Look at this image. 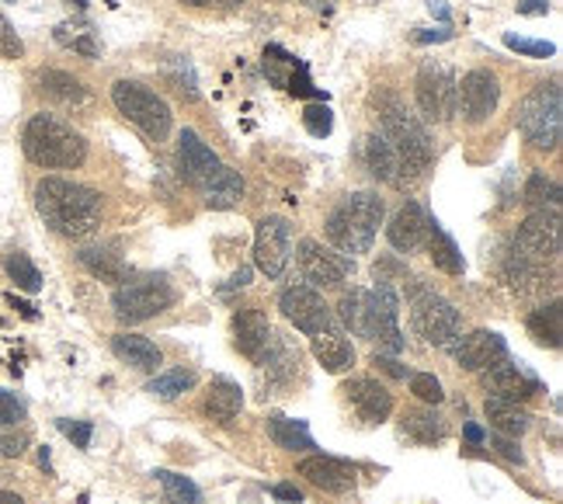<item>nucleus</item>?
I'll return each mask as SVG.
<instances>
[{
	"mask_svg": "<svg viewBox=\"0 0 563 504\" xmlns=\"http://www.w3.org/2000/svg\"><path fill=\"white\" fill-rule=\"evenodd\" d=\"M35 209L46 227L67 240H84L101 227V195L80 182L42 178L35 185Z\"/></svg>",
	"mask_w": 563,
	"mask_h": 504,
	"instance_id": "obj_1",
	"label": "nucleus"
},
{
	"mask_svg": "<svg viewBox=\"0 0 563 504\" xmlns=\"http://www.w3.org/2000/svg\"><path fill=\"white\" fill-rule=\"evenodd\" d=\"M21 150H25L32 164L46 171H74L88 161V140L70 122L49 112H38L29 119L25 133H21Z\"/></svg>",
	"mask_w": 563,
	"mask_h": 504,
	"instance_id": "obj_2",
	"label": "nucleus"
},
{
	"mask_svg": "<svg viewBox=\"0 0 563 504\" xmlns=\"http://www.w3.org/2000/svg\"><path fill=\"white\" fill-rule=\"evenodd\" d=\"M386 216V206L376 191H352L323 223V233H328L331 248L344 258L355 254H369L376 230Z\"/></svg>",
	"mask_w": 563,
	"mask_h": 504,
	"instance_id": "obj_3",
	"label": "nucleus"
},
{
	"mask_svg": "<svg viewBox=\"0 0 563 504\" xmlns=\"http://www.w3.org/2000/svg\"><path fill=\"white\" fill-rule=\"evenodd\" d=\"M383 136L397 153V188L415 185L431 164V136L421 119L400 101L383 105Z\"/></svg>",
	"mask_w": 563,
	"mask_h": 504,
	"instance_id": "obj_4",
	"label": "nucleus"
},
{
	"mask_svg": "<svg viewBox=\"0 0 563 504\" xmlns=\"http://www.w3.org/2000/svg\"><path fill=\"white\" fill-rule=\"evenodd\" d=\"M518 133L536 150H556L563 136V91L560 84H539L518 105Z\"/></svg>",
	"mask_w": 563,
	"mask_h": 504,
	"instance_id": "obj_5",
	"label": "nucleus"
},
{
	"mask_svg": "<svg viewBox=\"0 0 563 504\" xmlns=\"http://www.w3.org/2000/svg\"><path fill=\"white\" fill-rule=\"evenodd\" d=\"M410 327L418 331V338H424L428 344L449 348L463 335V317L445 296H439L435 289H418L410 296Z\"/></svg>",
	"mask_w": 563,
	"mask_h": 504,
	"instance_id": "obj_6",
	"label": "nucleus"
},
{
	"mask_svg": "<svg viewBox=\"0 0 563 504\" xmlns=\"http://www.w3.org/2000/svg\"><path fill=\"white\" fill-rule=\"evenodd\" d=\"M112 101L119 112L133 125H140L150 140H164L170 133V108L157 91H150V87L136 84V80H115Z\"/></svg>",
	"mask_w": 563,
	"mask_h": 504,
	"instance_id": "obj_7",
	"label": "nucleus"
},
{
	"mask_svg": "<svg viewBox=\"0 0 563 504\" xmlns=\"http://www.w3.org/2000/svg\"><path fill=\"white\" fill-rule=\"evenodd\" d=\"M170 303H175V289L164 278H133L115 289L112 310L122 324H143L170 310Z\"/></svg>",
	"mask_w": 563,
	"mask_h": 504,
	"instance_id": "obj_8",
	"label": "nucleus"
},
{
	"mask_svg": "<svg viewBox=\"0 0 563 504\" xmlns=\"http://www.w3.org/2000/svg\"><path fill=\"white\" fill-rule=\"evenodd\" d=\"M560 254V212L556 209H536L515 233L511 258L529 261L543 269L547 261H556Z\"/></svg>",
	"mask_w": 563,
	"mask_h": 504,
	"instance_id": "obj_9",
	"label": "nucleus"
},
{
	"mask_svg": "<svg viewBox=\"0 0 563 504\" xmlns=\"http://www.w3.org/2000/svg\"><path fill=\"white\" fill-rule=\"evenodd\" d=\"M365 338L379 344V352L397 355L404 352L400 335V299L386 278H379L369 289V320H365Z\"/></svg>",
	"mask_w": 563,
	"mask_h": 504,
	"instance_id": "obj_10",
	"label": "nucleus"
},
{
	"mask_svg": "<svg viewBox=\"0 0 563 504\" xmlns=\"http://www.w3.org/2000/svg\"><path fill=\"white\" fill-rule=\"evenodd\" d=\"M415 87L418 108L428 122H452V116H456V74L445 63H424Z\"/></svg>",
	"mask_w": 563,
	"mask_h": 504,
	"instance_id": "obj_11",
	"label": "nucleus"
},
{
	"mask_svg": "<svg viewBox=\"0 0 563 504\" xmlns=\"http://www.w3.org/2000/svg\"><path fill=\"white\" fill-rule=\"evenodd\" d=\"M296 261H299L302 278L310 282V289H334L352 275V261L349 258L338 254L334 248H323L320 240H310V237L299 240Z\"/></svg>",
	"mask_w": 563,
	"mask_h": 504,
	"instance_id": "obj_12",
	"label": "nucleus"
},
{
	"mask_svg": "<svg viewBox=\"0 0 563 504\" xmlns=\"http://www.w3.org/2000/svg\"><path fill=\"white\" fill-rule=\"evenodd\" d=\"M289 244H292L289 219L265 216L254 230V265L262 269L268 278H278L289 265Z\"/></svg>",
	"mask_w": 563,
	"mask_h": 504,
	"instance_id": "obj_13",
	"label": "nucleus"
},
{
	"mask_svg": "<svg viewBox=\"0 0 563 504\" xmlns=\"http://www.w3.org/2000/svg\"><path fill=\"white\" fill-rule=\"evenodd\" d=\"M278 310L286 314V320L296 324L302 335H320V331H328V327H338L331 306L323 303V296L310 286H292L282 293Z\"/></svg>",
	"mask_w": 563,
	"mask_h": 504,
	"instance_id": "obj_14",
	"label": "nucleus"
},
{
	"mask_svg": "<svg viewBox=\"0 0 563 504\" xmlns=\"http://www.w3.org/2000/svg\"><path fill=\"white\" fill-rule=\"evenodd\" d=\"M220 171H223V161L216 157V150L209 143H202V136L195 133V129H185V133L178 136V174H181V182L206 191Z\"/></svg>",
	"mask_w": 563,
	"mask_h": 504,
	"instance_id": "obj_15",
	"label": "nucleus"
},
{
	"mask_svg": "<svg viewBox=\"0 0 563 504\" xmlns=\"http://www.w3.org/2000/svg\"><path fill=\"white\" fill-rule=\"evenodd\" d=\"M497 98H501V84L490 70H470L463 84H456V112H463L470 125L487 122L497 108Z\"/></svg>",
	"mask_w": 563,
	"mask_h": 504,
	"instance_id": "obj_16",
	"label": "nucleus"
},
{
	"mask_svg": "<svg viewBox=\"0 0 563 504\" xmlns=\"http://www.w3.org/2000/svg\"><path fill=\"white\" fill-rule=\"evenodd\" d=\"M233 341H236V352L247 355L257 365H268L278 348L275 327L268 324L262 310H241L233 317Z\"/></svg>",
	"mask_w": 563,
	"mask_h": 504,
	"instance_id": "obj_17",
	"label": "nucleus"
},
{
	"mask_svg": "<svg viewBox=\"0 0 563 504\" xmlns=\"http://www.w3.org/2000/svg\"><path fill=\"white\" fill-rule=\"evenodd\" d=\"M449 348H452V359H456V362H460L463 369H470V372H484L487 365L508 359V344H505V338H501V335H494V331L460 335Z\"/></svg>",
	"mask_w": 563,
	"mask_h": 504,
	"instance_id": "obj_18",
	"label": "nucleus"
},
{
	"mask_svg": "<svg viewBox=\"0 0 563 504\" xmlns=\"http://www.w3.org/2000/svg\"><path fill=\"white\" fill-rule=\"evenodd\" d=\"M296 470H299V476H307L313 487L328 491V494L352 491L358 480L355 467L344 463V459H334V456H307Z\"/></svg>",
	"mask_w": 563,
	"mask_h": 504,
	"instance_id": "obj_19",
	"label": "nucleus"
},
{
	"mask_svg": "<svg viewBox=\"0 0 563 504\" xmlns=\"http://www.w3.org/2000/svg\"><path fill=\"white\" fill-rule=\"evenodd\" d=\"M484 386L494 393V397H505V401H529V397H536L539 390H543V386H539V380H532L522 365H515L508 359L484 369Z\"/></svg>",
	"mask_w": 563,
	"mask_h": 504,
	"instance_id": "obj_20",
	"label": "nucleus"
},
{
	"mask_svg": "<svg viewBox=\"0 0 563 504\" xmlns=\"http://www.w3.org/2000/svg\"><path fill=\"white\" fill-rule=\"evenodd\" d=\"M344 393H349L355 414L365 425H383L389 414H394V393L376 380H365V376L352 380L349 386H344Z\"/></svg>",
	"mask_w": 563,
	"mask_h": 504,
	"instance_id": "obj_21",
	"label": "nucleus"
},
{
	"mask_svg": "<svg viewBox=\"0 0 563 504\" xmlns=\"http://www.w3.org/2000/svg\"><path fill=\"white\" fill-rule=\"evenodd\" d=\"M386 240L394 244L397 251L410 254L418 251L424 240H428V216L418 202H404L394 216V223L386 227Z\"/></svg>",
	"mask_w": 563,
	"mask_h": 504,
	"instance_id": "obj_22",
	"label": "nucleus"
},
{
	"mask_svg": "<svg viewBox=\"0 0 563 504\" xmlns=\"http://www.w3.org/2000/svg\"><path fill=\"white\" fill-rule=\"evenodd\" d=\"M313 341H310V348H313V359L328 369V372H334V376H341V372H349L352 365H355V348H352V341L344 338L338 327H328V331H320V335H310Z\"/></svg>",
	"mask_w": 563,
	"mask_h": 504,
	"instance_id": "obj_23",
	"label": "nucleus"
},
{
	"mask_svg": "<svg viewBox=\"0 0 563 504\" xmlns=\"http://www.w3.org/2000/svg\"><path fill=\"white\" fill-rule=\"evenodd\" d=\"M241 407H244V390H241V383H233V380H227V376H216L212 383H209V393H206V404H202V410H206V418L209 421H216V425H230L236 414H241Z\"/></svg>",
	"mask_w": 563,
	"mask_h": 504,
	"instance_id": "obj_24",
	"label": "nucleus"
},
{
	"mask_svg": "<svg viewBox=\"0 0 563 504\" xmlns=\"http://www.w3.org/2000/svg\"><path fill=\"white\" fill-rule=\"evenodd\" d=\"M38 91L46 95L49 101L63 105V108H88L91 105V91L84 87V80H77L74 74L63 70H42L38 74Z\"/></svg>",
	"mask_w": 563,
	"mask_h": 504,
	"instance_id": "obj_25",
	"label": "nucleus"
},
{
	"mask_svg": "<svg viewBox=\"0 0 563 504\" xmlns=\"http://www.w3.org/2000/svg\"><path fill=\"white\" fill-rule=\"evenodd\" d=\"M484 414H487V421L497 435H526L532 425L529 410L518 401H505V397H487Z\"/></svg>",
	"mask_w": 563,
	"mask_h": 504,
	"instance_id": "obj_26",
	"label": "nucleus"
},
{
	"mask_svg": "<svg viewBox=\"0 0 563 504\" xmlns=\"http://www.w3.org/2000/svg\"><path fill=\"white\" fill-rule=\"evenodd\" d=\"M112 352L122 362L136 365L143 372H154L161 365V348L150 341V338H143V335H115L112 338Z\"/></svg>",
	"mask_w": 563,
	"mask_h": 504,
	"instance_id": "obj_27",
	"label": "nucleus"
},
{
	"mask_svg": "<svg viewBox=\"0 0 563 504\" xmlns=\"http://www.w3.org/2000/svg\"><path fill=\"white\" fill-rule=\"evenodd\" d=\"M428 248H431V261H435V269H442L445 275H463V254L456 248V240H452L439 219H428Z\"/></svg>",
	"mask_w": 563,
	"mask_h": 504,
	"instance_id": "obj_28",
	"label": "nucleus"
},
{
	"mask_svg": "<svg viewBox=\"0 0 563 504\" xmlns=\"http://www.w3.org/2000/svg\"><path fill=\"white\" fill-rule=\"evenodd\" d=\"M244 195H247V185H244L241 174L223 167L212 178V185L206 188V206L209 209H236V206L244 202Z\"/></svg>",
	"mask_w": 563,
	"mask_h": 504,
	"instance_id": "obj_29",
	"label": "nucleus"
},
{
	"mask_svg": "<svg viewBox=\"0 0 563 504\" xmlns=\"http://www.w3.org/2000/svg\"><path fill=\"white\" fill-rule=\"evenodd\" d=\"M365 167H369V174L376 182L397 185V153L386 143L383 133H373L369 140H365Z\"/></svg>",
	"mask_w": 563,
	"mask_h": 504,
	"instance_id": "obj_30",
	"label": "nucleus"
},
{
	"mask_svg": "<svg viewBox=\"0 0 563 504\" xmlns=\"http://www.w3.org/2000/svg\"><path fill=\"white\" fill-rule=\"evenodd\" d=\"M77 258H80V265L88 269L95 278H101V282H125V261L112 248H84Z\"/></svg>",
	"mask_w": 563,
	"mask_h": 504,
	"instance_id": "obj_31",
	"label": "nucleus"
},
{
	"mask_svg": "<svg viewBox=\"0 0 563 504\" xmlns=\"http://www.w3.org/2000/svg\"><path fill=\"white\" fill-rule=\"evenodd\" d=\"M404 431L410 438H418L421 446H435V442H442V438H445V421L439 418L435 410L415 407V410L404 414Z\"/></svg>",
	"mask_w": 563,
	"mask_h": 504,
	"instance_id": "obj_32",
	"label": "nucleus"
},
{
	"mask_svg": "<svg viewBox=\"0 0 563 504\" xmlns=\"http://www.w3.org/2000/svg\"><path fill=\"white\" fill-rule=\"evenodd\" d=\"M268 435L278 449H289V452H302V449H317L307 421H292V418H272L268 421Z\"/></svg>",
	"mask_w": 563,
	"mask_h": 504,
	"instance_id": "obj_33",
	"label": "nucleus"
},
{
	"mask_svg": "<svg viewBox=\"0 0 563 504\" xmlns=\"http://www.w3.org/2000/svg\"><path fill=\"white\" fill-rule=\"evenodd\" d=\"M338 320L349 327L352 335L365 338V320H369V293H365V289L344 293L341 303H338Z\"/></svg>",
	"mask_w": 563,
	"mask_h": 504,
	"instance_id": "obj_34",
	"label": "nucleus"
},
{
	"mask_svg": "<svg viewBox=\"0 0 563 504\" xmlns=\"http://www.w3.org/2000/svg\"><path fill=\"white\" fill-rule=\"evenodd\" d=\"M195 386V372L191 369H167L161 376H154L146 383V390L161 401H178L181 393H188Z\"/></svg>",
	"mask_w": 563,
	"mask_h": 504,
	"instance_id": "obj_35",
	"label": "nucleus"
},
{
	"mask_svg": "<svg viewBox=\"0 0 563 504\" xmlns=\"http://www.w3.org/2000/svg\"><path fill=\"white\" fill-rule=\"evenodd\" d=\"M56 42L80 56H88V59H95L101 53V46L95 42V32L88 25H77V21H63V25H56Z\"/></svg>",
	"mask_w": 563,
	"mask_h": 504,
	"instance_id": "obj_36",
	"label": "nucleus"
},
{
	"mask_svg": "<svg viewBox=\"0 0 563 504\" xmlns=\"http://www.w3.org/2000/svg\"><path fill=\"white\" fill-rule=\"evenodd\" d=\"M154 476L161 480V487H164V497H167V504H202V491L195 487L188 476H181V473H170V470H157Z\"/></svg>",
	"mask_w": 563,
	"mask_h": 504,
	"instance_id": "obj_37",
	"label": "nucleus"
},
{
	"mask_svg": "<svg viewBox=\"0 0 563 504\" xmlns=\"http://www.w3.org/2000/svg\"><path fill=\"white\" fill-rule=\"evenodd\" d=\"M522 199H526V206H532V209H547V206L556 209V202H560V188H556L553 178H547L543 171H536V174H529Z\"/></svg>",
	"mask_w": 563,
	"mask_h": 504,
	"instance_id": "obj_38",
	"label": "nucleus"
},
{
	"mask_svg": "<svg viewBox=\"0 0 563 504\" xmlns=\"http://www.w3.org/2000/svg\"><path fill=\"white\" fill-rule=\"evenodd\" d=\"M529 331L539 344H550L560 348V306H547V310H536L529 317Z\"/></svg>",
	"mask_w": 563,
	"mask_h": 504,
	"instance_id": "obj_39",
	"label": "nucleus"
},
{
	"mask_svg": "<svg viewBox=\"0 0 563 504\" xmlns=\"http://www.w3.org/2000/svg\"><path fill=\"white\" fill-rule=\"evenodd\" d=\"M4 269H8L11 282H18V289H25V293H38V289H42V275H38V269L32 265V258H29V254H21V251L8 254V258H4Z\"/></svg>",
	"mask_w": 563,
	"mask_h": 504,
	"instance_id": "obj_40",
	"label": "nucleus"
},
{
	"mask_svg": "<svg viewBox=\"0 0 563 504\" xmlns=\"http://www.w3.org/2000/svg\"><path fill=\"white\" fill-rule=\"evenodd\" d=\"M302 125H307L310 136H317V140L331 136V129H334L331 108L328 105H307V112H302Z\"/></svg>",
	"mask_w": 563,
	"mask_h": 504,
	"instance_id": "obj_41",
	"label": "nucleus"
},
{
	"mask_svg": "<svg viewBox=\"0 0 563 504\" xmlns=\"http://www.w3.org/2000/svg\"><path fill=\"white\" fill-rule=\"evenodd\" d=\"M410 393H415L418 401H424V404H442L445 401V393H442V383L431 376V372H418V376H410Z\"/></svg>",
	"mask_w": 563,
	"mask_h": 504,
	"instance_id": "obj_42",
	"label": "nucleus"
},
{
	"mask_svg": "<svg viewBox=\"0 0 563 504\" xmlns=\"http://www.w3.org/2000/svg\"><path fill=\"white\" fill-rule=\"evenodd\" d=\"M18 421H25V401L11 390H0V428H14Z\"/></svg>",
	"mask_w": 563,
	"mask_h": 504,
	"instance_id": "obj_43",
	"label": "nucleus"
},
{
	"mask_svg": "<svg viewBox=\"0 0 563 504\" xmlns=\"http://www.w3.org/2000/svg\"><path fill=\"white\" fill-rule=\"evenodd\" d=\"M505 46L508 50H515V53H522V56H536V59H547V56H553L556 53V46L553 42H536V39H518V35H505Z\"/></svg>",
	"mask_w": 563,
	"mask_h": 504,
	"instance_id": "obj_44",
	"label": "nucleus"
},
{
	"mask_svg": "<svg viewBox=\"0 0 563 504\" xmlns=\"http://www.w3.org/2000/svg\"><path fill=\"white\" fill-rule=\"evenodd\" d=\"M0 56L4 59H21L25 56V42L18 39L14 25L4 18V11H0Z\"/></svg>",
	"mask_w": 563,
	"mask_h": 504,
	"instance_id": "obj_45",
	"label": "nucleus"
},
{
	"mask_svg": "<svg viewBox=\"0 0 563 504\" xmlns=\"http://www.w3.org/2000/svg\"><path fill=\"white\" fill-rule=\"evenodd\" d=\"M286 87H289V95H296V98H320V91L310 84L307 67H302V63H292V74L286 77Z\"/></svg>",
	"mask_w": 563,
	"mask_h": 504,
	"instance_id": "obj_46",
	"label": "nucleus"
},
{
	"mask_svg": "<svg viewBox=\"0 0 563 504\" xmlns=\"http://www.w3.org/2000/svg\"><path fill=\"white\" fill-rule=\"evenodd\" d=\"M56 425H59V431L67 435L77 449H88V446H91V435H95L91 421H70V418H63V421H56Z\"/></svg>",
	"mask_w": 563,
	"mask_h": 504,
	"instance_id": "obj_47",
	"label": "nucleus"
},
{
	"mask_svg": "<svg viewBox=\"0 0 563 504\" xmlns=\"http://www.w3.org/2000/svg\"><path fill=\"white\" fill-rule=\"evenodd\" d=\"M170 84H175V91H178L181 98H188V101L199 98V87H195V74H191V67H188L185 59H178V70L170 74Z\"/></svg>",
	"mask_w": 563,
	"mask_h": 504,
	"instance_id": "obj_48",
	"label": "nucleus"
},
{
	"mask_svg": "<svg viewBox=\"0 0 563 504\" xmlns=\"http://www.w3.org/2000/svg\"><path fill=\"white\" fill-rule=\"evenodd\" d=\"M29 442H32V438L25 435V431H14V435H0V452H4V456H21V452H25L29 449Z\"/></svg>",
	"mask_w": 563,
	"mask_h": 504,
	"instance_id": "obj_49",
	"label": "nucleus"
},
{
	"mask_svg": "<svg viewBox=\"0 0 563 504\" xmlns=\"http://www.w3.org/2000/svg\"><path fill=\"white\" fill-rule=\"evenodd\" d=\"M490 446H494L497 452H501V456L508 459V463H522V449H518L515 442H508L505 435H494V438H490Z\"/></svg>",
	"mask_w": 563,
	"mask_h": 504,
	"instance_id": "obj_50",
	"label": "nucleus"
},
{
	"mask_svg": "<svg viewBox=\"0 0 563 504\" xmlns=\"http://www.w3.org/2000/svg\"><path fill=\"white\" fill-rule=\"evenodd\" d=\"M272 494L282 501V504H302V491L296 484H275Z\"/></svg>",
	"mask_w": 563,
	"mask_h": 504,
	"instance_id": "obj_51",
	"label": "nucleus"
},
{
	"mask_svg": "<svg viewBox=\"0 0 563 504\" xmlns=\"http://www.w3.org/2000/svg\"><path fill=\"white\" fill-rule=\"evenodd\" d=\"M376 365H383V372H389L394 380H404V376H407V369H404L397 359H386L383 352H376Z\"/></svg>",
	"mask_w": 563,
	"mask_h": 504,
	"instance_id": "obj_52",
	"label": "nucleus"
},
{
	"mask_svg": "<svg viewBox=\"0 0 563 504\" xmlns=\"http://www.w3.org/2000/svg\"><path fill=\"white\" fill-rule=\"evenodd\" d=\"M518 14H550L547 0H518Z\"/></svg>",
	"mask_w": 563,
	"mask_h": 504,
	"instance_id": "obj_53",
	"label": "nucleus"
},
{
	"mask_svg": "<svg viewBox=\"0 0 563 504\" xmlns=\"http://www.w3.org/2000/svg\"><path fill=\"white\" fill-rule=\"evenodd\" d=\"M445 39H452V32L449 29H428V32H418L415 35V42H421V46H428V42H445Z\"/></svg>",
	"mask_w": 563,
	"mask_h": 504,
	"instance_id": "obj_54",
	"label": "nucleus"
},
{
	"mask_svg": "<svg viewBox=\"0 0 563 504\" xmlns=\"http://www.w3.org/2000/svg\"><path fill=\"white\" fill-rule=\"evenodd\" d=\"M8 303H11V306H14V310H18L21 317H25V320H35V317H38V314H35V306H29L25 299H18L14 293L8 296Z\"/></svg>",
	"mask_w": 563,
	"mask_h": 504,
	"instance_id": "obj_55",
	"label": "nucleus"
},
{
	"mask_svg": "<svg viewBox=\"0 0 563 504\" xmlns=\"http://www.w3.org/2000/svg\"><path fill=\"white\" fill-rule=\"evenodd\" d=\"M244 286H251V269H241L230 278V289H244Z\"/></svg>",
	"mask_w": 563,
	"mask_h": 504,
	"instance_id": "obj_56",
	"label": "nucleus"
},
{
	"mask_svg": "<svg viewBox=\"0 0 563 504\" xmlns=\"http://www.w3.org/2000/svg\"><path fill=\"white\" fill-rule=\"evenodd\" d=\"M463 431H466V442H473V446H481V442H484V428H481V425H466Z\"/></svg>",
	"mask_w": 563,
	"mask_h": 504,
	"instance_id": "obj_57",
	"label": "nucleus"
},
{
	"mask_svg": "<svg viewBox=\"0 0 563 504\" xmlns=\"http://www.w3.org/2000/svg\"><path fill=\"white\" fill-rule=\"evenodd\" d=\"M0 504H25L21 494H11V491H0Z\"/></svg>",
	"mask_w": 563,
	"mask_h": 504,
	"instance_id": "obj_58",
	"label": "nucleus"
},
{
	"mask_svg": "<svg viewBox=\"0 0 563 504\" xmlns=\"http://www.w3.org/2000/svg\"><path fill=\"white\" fill-rule=\"evenodd\" d=\"M38 463H42V470H49V449L38 452Z\"/></svg>",
	"mask_w": 563,
	"mask_h": 504,
	"instance_id": "obj_59",
	"label": "nucleus"
},
{
	"mask_svg": "<svg viewBox=\"0 0 563 504\" xmlns=\"http://www.w3.org/2000/svg\"><path fill=\"white\" fill-rule=\"evenodd\" d=\"M185 4H191V8H209L212 0H185Z\"/></svg>",
	"mask_w": 563,
	"mask_h": 504,
	"instance_id": "obj_60",
	"label": "nucleus"
},
{
	"mask_svg": "<svg viewBox=\"0 0 563 504\" xmlns=\"http://www.w3.org/2000/svg\"><path fill=\"white\" fill-rule=\"evenodd\" d=\"M230 4H247V0H230Z\"/></svg>",
	"mask_w": 563,
	"mask_h": 504,
	"instance_id": "obj_61",
	"label": "nucleus"
}]
</instances>
